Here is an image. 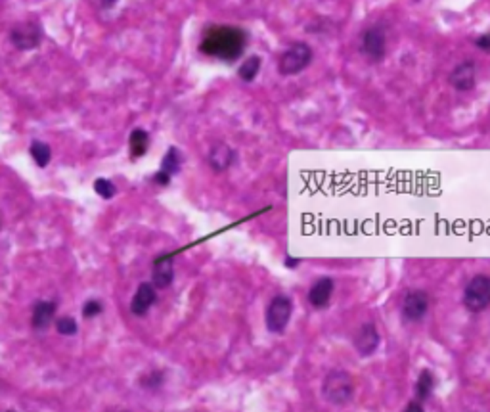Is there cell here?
Returning <instances> with one entry per match:
<instances>
[{"label": "cell", "instance_id": "1", "mask_svg": "<svg viewBox=\"0 0 490 412\" xmlns=\"http://www.w3.org/2000/svg\"><path fill=\"white\" fill-rule=\"evenodd\" d=\"M247 44V35L239 27L232 25H211L203 33L199 50L205 56H211L217 60L234 62L236 58L244 54Z\"/></svg>", "mask_w": 490, "mask_h": 412}, {"label": "cell", "instance_id": "2", "mask_svg": "<svg viewBox=\"0 0 490 412\" xmlns=\"http://www.w3.org/2000/svg\"><path fill=\"white\" fill-rule=\"evenodd\" d=\"M322 395L327 403L335 406L348 405L354 397L353 376L345 370L329 372L322 384Z\"/></svg>", "mask_w": 490, "mask_h": 412}, {"label": "cell", "instance_id": "3", "mask_svg": "<svg viewBox=\"0 0 490 412\" xmlns=\"http://www.w3.org/2000/svg\"><path fill=\"white\" fill-rule=\"evenodd\" d=\"M313 49L306 42H293L291 46L279 56L278 71L282 75H299L313 62Z\"/></svg>", "mask_w": 490, "mask_h": 412}, {"label": "cell", "instance_id": "4", "mask_svg": "<svg viewBox=\"0 0 490 412\" xmlns=\"http://www.w3.org/2000/svg\"><path fill=\"white\" fill-rule=\"evenodd\" d=\"M463 305L471 313H481L490 307V276H473L463 289Z\"/></svg>", "mask_w": 490, "mask_h": 412}, {"label": "cell", "instance_id": "5", "mask_svg": "<svg viewBox=\"0 0 490 412\" xmlns=\"http://www.w3.org/2000/svg\"><path fill=\"white\" fill-rule=\"evenodd\" d=\"M293 303L287 296H276L270 299L268 307H266L265 324L268 332L272 334H282L286 332L287 324L291 320Z\"/></svg>", "mask_w": 490, "mask_h": 412}, {"label": "cell", "instance_id": "6", "mask_svg": "<svg viewBox=\"0 0 490 412\" xmlns=\"http://www.w3.org/2000/svg\"><path fill=\"white\" fill-rule=\"evenodd\" d=\"M360 50L372 63H379L387 54V33L383 25L364 29L360 37Z\"/></svg>", "mask_w": 490, "mask_h": 412}, {"label": "cell", "instance_id": "7", "mask_svg": "<svg viewBox=\"0 0 490 412\" xmlns=\"http://www.w3.org/2000/svg\"><path fill=\"white\" fill-rule=\"evenodd\" d=\"M353 344L354 349L358 351L362 357L374 355L375 351H377V347H379V344H382V336H379V332L375 328V324H362L360 328L356 330V334H354Z\"/></svg>", "mask_w": 490, "mask_h": 412}, {"label": "cell", "instance_id": "8", "mask_svg": "<svg viewBox=\"0 0 490 412\" xmlns=\"http://www.w3.org/2000/svg\"><path fill=\"white\" fill-rule=\"evenodd\" d=\"M10 39L14 42L15 49L20 50H33L41 44L42 31L37 23H20L12 29Z\"/></svg>", "mask_w": 490, "mask_h": 412}, {"label": "cell", "instance_id": "9", "mask_svg": "<svg viewBox=\"0 0 490 412\" xmlns=\"http://www.w3.org/2000/svg\"><path fill=\"white\" fill-rule=\"evenodd\" d=\"M429 311V296L422 289H414L410 292L408 296L404 297L402 303V315L410 323H417L422 320L423 316L427 315Z\"/></svg>", "mask_w": 490, "mask_h": 412}, {"label": "cell", "instance_id": "10", "mask_svg": "<svg viewBox=\"0 0 490 412\" xmlns=\"http://www.w3.org/2000/svg\"><path fill=\"white\" fill-rule=\"evenodd\" d=\"M477 82V69L473 62H462L460 65L452 69L450 73V85L460 92H467L475 87Z\"/></svg>", "mask_w": 490, "mask_h": 412}, {"label": "cell", "instance_id": "11", "mask_svg": "<svg viewBox=\"0 0 490 412\" xmlns=\"http://www.w3.org/2000/svg\"><path fill=\"white\" fill-rule=\"evenodd\" d=\"M153 286L159 289L169 288L175 278V265H172V255H161L153 261Z\"/></svg>", "mask_w": 490, "mask_h": 412}, {"label": "cell", "instance_id": "12", "mask_svg": "<svg viewBox=\"0 0 490 412\" xmlns=\"http://www.w3.org/2000/svg\"><path fill=\"white\" fill-rule=\"evenodd\" d=\"M156 286L150 284V282H142V284L138 286L137 294L132 297V301H130V311L137 316H144L150 311L151 305L156 303Z\"/></svg>", "mask_w": 490, "mask_h": 412}, {"label": "cell", "instance_id": "13", "mask_svg": "<svg viewBox=\"0 0 490 412\" xmlns=\"http://www.w3.org/2000/svg\"><path fill=\"white\" fill-rule=\"evenodd\" d=\"M334 296V280L332 278H320L313 284V288L308 289V303L313 305L314 309H324L327 307V303L332 301Z\"/></svg>", "mask_w": 490, "mask_h": 412}, {"label": "cell", "instance_id": "14", "mask_svg": "<svg viewBox=\"0 0 490 412\" xmlns=\"http://www.w3.org/2000/svg\"><path fill=\"white\" fill-rule=\"evenodd\" d=\"M236 161V151L232 150L228 144H215L209 151V165L215 171H226L232 163Z\"/></svg>", "mask_w": 490, "mask_h": 412}, {"label": "cell", "instance_id": "15", "mask_svg": "<svg viewBox=\"0 0 490 412\" xmlns=\"http://www.w3.org/2000/svg\"><path fill=\"white\" fill-rule=\"evenodd\" d=\"M56 315V303L54 301H39L34 305L31 324L34 330H44L50 326Z\"/></svg>", "mask_w": 490, "mask_h": 412}, {"label": "cell", "instance_id": "16", "mask_svg": "<svg viewBox=\"0 0 490 412\" xmlns=\"http://www.w3.org/2000/svg\"><path fill=\"white\" fill-rule=\"evenodd\" d=\"M130 156L132 158H142L144 154L148 151V148H150V137H148V132L144 131V129H134L132 131V135H130Z\"/></svg>", "mask_w": 490, "mask_h": 412}, {"label": "cell", "instance_id": "17", "mask_svg": "<svg viewBox=\"0 0 490 412\" xmlns=\"http://www.w3.org/2000/svg\"><path fill=\"white\" fill-rule=\"evenodd\" d=\"M433 389H435V378H433V372L422 370L420 378H417V384H415V395H417L420 401H425V399L431 397Z\"/></svg>", "mask_w": 490, "mask_h": 412}, {"label": "cell", "instance_id": "18", "mask_svg": "<svg viewBox=\"0 0 490 412\" xmlns=\"http://www.w3.org/2000/svg\"><path fill=\"white\" fill-rule=\"evenodd\" d=\"M260 71V58L259 56H249L238 69V77L241 81L251 82L255 81V77L259 75Z\"/></svg>", "mask_w": 490, "mask_h": 412}, {"label": "cell", "instance_id": "19", "mask_svg": "<svg viewBox=\"0 0 490 412\" xmlns=\"http://www.w3.org/2000/svg\"><path fill=\"white\" fill-rule=\"evenodd\" d=\"M180 165H182L180 151H178L177 148H169V151L165 154L163 163H161V169H159V171L167 173L169 177H172V175H177V173L180 171Z\"/></svg>", "mask_w": 490, "mask_h": 412}, {"label": "cell", "instance_id": "20", "mask_svg": "<svg viewBox=\"0 0 490 412\" xmlns=\"http://www.w3.org/2000/svg\"><path fill=\"white\" fill-rule=\"evenodd\" d=\"M29 151H31L34 163L39 165V167H46V165L50 163V148H48L44 142H39V140H37V142L31 144Z\"/></svg>", "mask_w": 490, "mask_h": 412}, {"label": "cell", "instance_id": "21", "mask_svg": "<svg viewBox=\"0 0 490 412\" xmlns=\"http://www.w3.org/2000/svg\"><path fill=\"white\" fill-rule=\"evenodd\" d=\"M94 190H96V194L100 196V198H103V199H109V198H113L115 196V186H113V182L111 180H108V179H98L94 182Z\"/></svg>", "mask_w": 490, "mask_h": 412}, {"label": "cell", "instance_id": "22", "mask_svg": "<svg viewBox=\"0 0 490 412\" xmlns=\"http://www.w3.org/2000/svg\"><path fill=\"white\" fill-rule=\"evenodd\" d=\"M56 330L60 332L61 336H73V334H77L79 326H77V320H73L71 316H63L56 324Z\"/></svg>", "mask_w": 490, "mask_h": 412}, {"label": "cell", "instance_id": "23", "mask_svg": "<svg viewBox=\"0 0 490 412\" xmlns=\"http://www.w3.org/2000/svg\"><path fill=\"white\" fill-rule=\"evenodd\" d=\"M163 384V374L161 372H150L148 376H144L142 378V385L144 387H148V389H156V387H159V385Z\"/></svg>", "mask_w": 490, "mask_h": 412}, {"label": "cell", "instance_id": "24", "mask_svg": "<svg viewBox=\"0 0 490 412\" xmlns=\"http://www.w3.org/2000/svg\"><path fill=\"white\" fill-rule=\"evenodd\" d=\"M100 313H102V303L96 301V299L87 301L84 303V307H82V316H84V318H94V316H98Z\"/></svg>", "mask_w": 490, "mask_h": 412}, {"label": "cell", "instance_id": "25", "mask_svg": "<svg viewBox=\"0 0 490 412\" xmlns=\"http://www.w3.org/2000/svg\"><path fill=\"white\" fill-rule=\"evenodd\" d=\"M477 46L481 50H484V52H490V33H484L481 35L479 39H477Z\"/></svg>", "mask_w": 490, "mask_h": 412}, {"label": "cell", "instance_id": "26", "mask_svg": "<svg viewBox=\"0 0 490 412\" xmlns=\"http://www.w3.org/2000/svg\"><path fill=\"white\" fill-rule=\"evenodd\" d=\"M153 180H156L157 185H161V186H167L170 182V177L167 175V173H163V171H157L156 175H153Z\"/></svg>", "mask_w": 490, "mask_h": 412}, {"label": "cell", "instance_id": "27", "mask_svg": "<svg viewBox=\"0 0 490 412\" xmlns=\"http://www.w3.org/2000/svg\"><path fill=\"white\" fill-rule=\"evenodd\" d=\"M404 412H425L423 411L422 403H417V401H412L406 408H404Z\"/></svg>", "mask_w": 490, "mask_h": 412}, {"label": "cell", "instance_id": "28", "mask_svg": "<svg viewBox=\"0 0 490 412\" xmlns=\"http://www.w3.org/2000/svg\"><path fill=\"white\" fill-rule=\"evenodd\" d=\"M299 265H301L299 259H293L291 255H286V267L295 268V267H299Z\"/></svg>", "mask_w": 490, "mask_h": 412}, {"label": "cell", "instance_id": "29", "mask_svg": "<svg viewBox=\"0 0 490 412\" xmlns=\"http://www.w3.org/2000/svg\"><path fill=\"white\" fill-rule=\"evenodd\" d=\"M102 2H103V6H113L117 0H102Z\"/></svg>", "mask_w": 490, "mask_h": 412}, {"label": "cell", "instance_id": "30", "mask_svg": "<svg viewBox=\"0 0 490 412\" xmlns=\"http://www.w3.org/2000/svg\"><path fill=\"white\" fill-rule=\"evenodd\" d=\"M111 412H129V411H111Z\"/></svg>", "mask_w": 490, "mask_h": 412}, {"label": "cell", "instance_id": "31", "mask_svg": "<svg viewBox=\"0 0 490 412\" xmlns=\"http://www.w3.org/2000/svg\"><path fill=\"white\" fill-rule=\"evenodd\" d=\"M10 412H14V411H10Z\"/></svg>", "mask_w": 490, "mask_h": 412}]
</instances>
